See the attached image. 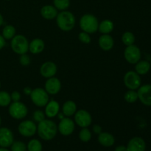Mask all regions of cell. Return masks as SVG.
Returning <instances> with one entry per match:
<instances>
[{"label": "cell", "mask_w": 151, "mask_h": 151, "mask_svg": "<svg viewBox=\"0 0 151 151\" xmlns=\"http://www.w3.org/2000/svg\"><path fill=\"white\" fill-rule=\"evenodd\" d=\"M37 133L41 139L50 141L55 137L58 133V126L54 121L45 119L38 122Z\"/></svg>", "instance_id": "6da1fadb"}, {"label": "cell", "mask_w": 151, "mask_h": 151, "mask_svg": "<svg viewBox=\"0 0 151 151\" xmlns=\"http://www.w3.org/2000/svg\"><path fill=\"white\" fill-rule=\"evenodd\" d=\"M56 23L59 29L64 32H69L74 29L75 26V17L74 14L67 10H63L58 13L56 16Z\"/></svg>", "instance_id": "7a4b0ae2"}, {"label": "cell", "mask_w": 151, "mask_h": 151, "mask_svg": "<svg viewBox=\"0 0 151 151\" xmlns=\"http://www.w3.org/2000/svg\"><path fill=\"white\" fill-rule=\"evenodd\" d=\"M80 27L83 32L88 34L94 33L98 30V19L95 16L90 13L83 15L80 19Z\"/></svg>", "instance_id": "3957f363"}, {"label": "cell", "mask_w": 151, "mask_h": 151, "mask_svg": "<svg viewBox=\"0 0 151 151\" xmlns=\"http://www.w3.org/2000/svg\"><path fill=\"white\" fill-rule=\"evenodd\" d=\"M10 47L16 54H26L29 50V41L27 38L22 35H16L11 39Z\"/></svg>", "instance_id": "277c9868"}, {"label": "cell", "mask_w": 151, "mask_h": 151, "mask_svg": "<svg viewBox=\"0 0 151 151\" xmlns=\"http://www.w3.org/2000/svg\"><path fill=\"white\" fill-rule=\"evenodd\" d=\"M9 114L15 119H24L28 113V109L26 105L22 102H13L9 105Z\"/></svg>", "instance_id": "5b68a950"}, {"label": "cell", "mask_w": 151, "mask_h": 151, "mask_svg": "<svg viewBox=\"0 0 151 151\" xmlns=\"http://www.w3.org/2000/svg\"><path fill=\"white\" fill-rule=\"evenodd\" d=\"M32 103L38 107H44L49 102V94L44 88H36L32 89L30 94Z\"/></svg>", "instance_id": "8992f818"}, {"label": "cell", "mask_w": 151, "mask_h": 151, "mask_svg": "<svg viewBox=\"0 0 151 151\" xmlns=\"http://www.w3.org/2000/svg\"><path fill=\"white\" fill-rule=\"evenodd\" d=\"M124 84L129 90H137L140 87L142 80L140 75L134 71L126 72L124 76Z\"/></svg>", "instance_id": "52a82bcc"}, {"label": "cell", "mask_w": 151, "mask_h": 151, "mask_svg": "<svg viewBox=\"0 0 151 151\" xmlns=\"http://www.w3.org/2000/svg\"><path fill=\"white\" fill-rule=\"evenodd\" d=\"M141 51L137 46L132 45L127 46L124 51V57L127 62L131 64H136L141 59Z\"/></svg>", "instance_id": "ba28073f"}, {"label": "cell", "mask_w": 151, "mask_h": 151, "mask_svg": "<svg viewBox=\"0 0 151 151\" xmlns=\"http://www.w3.org/2000/svg\"><path fill=\"white\" fill-rule=\"evenodd\" d=\"M18 131L22 137H31L37 132V125L32 120L22 121L19 125Z\"/></svg>", "instance_id": "9c48e42d"}, {"label": "cell", "mask_w": 151, "mask_h": 151, "mask_svg": "<svg viewBox=\"0 0 151 151\" xmlns=\"http://www.w3.org/2000/svg\"><path fill=\"white\" fill-rule=\"evenodd\" d=\"M75 122L81 128H88L92 122V117L88 111L84 109L77 111L75 114Z\"/></svg>", "instance_id": "30bf717a"}, {"label": "cell", "mask_w": 151, "mask_h": 151, "mask_svg": "<svg viewBox=\"0 0 151 151\" xmlns=\"http://www.w3.org/2000/svg\"><path fill=\"white\" fill-rule=\"evenodd\" d=\"M75 122L69 117H64L60 119L58 126V130L61 135L67 137L75 131Z\"/></svg>", "instance_id": "8fae6325"}, {"label": "cell", "mask_w": 151, "mask_h": 151, "mask_svg": "<svg viewBox=\"0 0 151 151\" xmlns=\"http://www.w3.org/2000/svg\"><path fill=\"white\" fill-rule=\"evenodd\" d=\"M138 100L141 101L143 105L147 106H151V85L145 84L140 86L138 88Z\"/></svg>", "instance_id": "7c38bea8"}, {"label": "cell", "mask_w": 151, "mask_h": 151, "mask_svg": "<svg viewBox=\"0 0 151 151\" xmlns=\"http://www.w3.org/2000/svg\"><path fill=\"white\" fill-rule=\"evenodd\" d=\"M61 88V83L58 78L52 77L47 79L44 85V89L49 94L55 95L58 94Z\"/></svg>", "instance_id": "4fadbf2b"}, {"label": "cell", "mask_w": 151, "mask_h": 151, "mask_svg": "<svg viewBox=\"0 0 151 151\" xmlns=\"http://www.w3.org/2000/svg\"><path fill=\"white\" fill-rule=\"evenodd\" d=\"M14 142L13 134L9 128H0V147H9Z\"/></svg>", "instance_id": "5bb4252c"}, {"label": "cell", "mask_w": 151, "mask_h": 151, "mask_svg": "<svg viewBox=\"0 0 151 151\" xmlns=\"http://www.w3.org/2000/svg\"><path fill=\"white\" fill-rule=\"evenodd\" d=\"M58 71L57 66L52 61L44 62L40 67V74L45 78H50L55 77Z\"/></svg>", "instance_id": "9a60e30c"}, {"label": "cell", "mask_w": 151, "mask_h": 151, "mask_svg": "<svg viewBox=\"0 0 151 151\" xmlns=\"http://www.w3.org/2000/svg\"><path fill=\"white\" fill-rule=\"evenodd\" d=\"M126 147L127 151H145L146 144L142 138L136 137L128 142Z\"/></svg>", "instance_id": "2e32d148"}, {"label": "cell", "mask_w": 151, "mask_h": 151, "mask_svg": "<svg viewBox=\"0 0 151 151\" xmlns=\"http://www.w3.org/2000/svg\"><path fill=\"white\" fill-rule=\"evenodd\" d=\"M99 46L104 51H109L114 45V41L111 35L109 34H103L98 41Z\"/></svg>", "instance_id": "e0dca14e"}, {"label": "cell", "mask_w": 151, "mask_h": 151, "mask_svg": "<svg viewBox=\"0 0 151 151\" xmlns=\"http://www.w3.org/2000/svg\"><path fill=\"white\" fill-rule=\"evenodd\" d=\"M60 105L55 100H51L45 106V114L48 118L55 117L59 113Z\"/></svg>", "instance_id": "ac0fdd59"}, {"label": "cell", "mask_w": 151, "mask_h": 151, "mask_svg": "<svg viewBox=\"0 0 151 151\" xmlns=\"http://www.w3.org/2000/svg\"><path fill=\"white\" fill-rule=\"evenodd\" d=\"M45 48L44 41L41 38H34L29 43V51L32 54L37 55L41 53Z\"/></svg>", "instance_id": "d6986e66"}, {"label": "cell", "mask_w": 151, "mask_h": 151, "mask_svg": "<svg viewBox=\"0 0 151 151\" xmlns=\"http://www.w3.org/2000/svg\"><path fill=\"white\" fill-rule=\"evenodd\" d=\"M40 12H41V16L44 19H47V20H52V19H55L58 13L55 7L52 5H50V4L43 6Z\"/></svg>", "instance_id": "ffe728a7"}, {"label": "cell", "mask_w": 151, "mask_h": 151, "mask_svg": "<svg viewBox=\"0 0 151 151\" xmlns=\"http://www.w3.org/2000/svg\"><path fill=\"white\" fill-rule=\"evenodd\" d=\"M97 140L101 145L106 147H111L115 142L114 137L111 134L108 132H101L98 134Z\"/></svg>", "instance_id": "44dd1931"}, {"label": "cell", "mask_w": 151, "mask_h": 151, "mask_svg": "<svg viewBox=\"0 0 151 151\" xmlns=\"http://www.w3.org/2000/svg\"><path fill=\"white\" fill-rule=\"evenodd\" d=\"M77 111V105L72 100H68L65 102L64 104L63 105L62 107V113L63 115L67 117L72 116Z\"/></svg>", "instance_id": "7402d4cb"}, {"label": "cell", "mask_w": 151, "mask_h": 151, "mask_svg": "<svg viewBox=\"0 0 151 151\" xmlns=\"http://www.w3.org/2000/svg\"><path fill=\"white\" fill-rule=\"evenodd\" d=\"M114 24L113 22L109 19H105L99 24L98 30L102 34H109L114 30Z\"/></svg>", "instance_id": "603a6c76"}, {"label": "cell", "mask_w": 151, "mask_h": 151, "mask_svg": "<svg viewBox=\"0 0 151 151\" xmlns=\"http://www.w3.org/2000/svg\"><path fill=\"white\" fill-rule=\"evenodd\" d=\"M150 63L147 60H139L136 63L135 72L139 75H146L150 69Z\"/></svg>", "instance_id": "cb8c5ba5"}, {"label": "cell", "mask_w": 151, "mask_h": 151, "mask_svg": "<svg viewBox=\"0 0 151 151\" xmlns=\"http://www.w3.org/2000/svg\"><path fill=\"white\" fill-rule=\"evenodd\" d=\"M16 28L13 25H7L2 29V36L5 40H11L16 35Z\"/></svg>", "instance_id": "d4e9b609"}, {"label": "cell", "mask_w": 151, "mask_h": 151, "mask_svg": "<svg viewBox=\"0 0 151 151\" xmlns=\"http://www.w3.org/2000/svg\"><path fill=\"white\" fill-rule=\"evenodd\" d=\"M42 144L36 139H31L27 145V150L28 151H42Z\"/></svg>", "instance_id": "484cf974"}, {"label": "cell", "mask_w": 151, "mask_h": 151, "mask_svg": "<svg viewBox=\"0 0 151 151\" xmlns=\"http://www.w3.org/2000/svg\"><path fill=\"white\" fill-rule=\"evenodd\" d=\"M11 97L8 92L4 91H0V106L7 107L11 103Z\"/></svg>", "instance_id": "4316f807"}, {"label": "cell", "mask_w": 151, "mask_h": 151, "mask_svg": "<svg viewBox=\"0 0 151 151\" xmlns=\"http://www.w3.org/2000/svg\"><path fill=\"white\" fill-rule=\"evenodd\" d=\"M122 41L126 47L134 44L135 42V36L134 33L129 31L124 32L122 36Z\"/></svg>", "instance_id": "83f0119b"}, {"label": "cell", "mask_w": 151, "mask_h": 151, "mask_svg": "<svg viewBox=\"0 0 151 151\" xmlns=\"http://www.w3.org/2000/svg\"><path fill=\"white\" fill-rule=\"evenodd\" d=\"M80 140L83 142H88L91 139V132L87 128H83L78 134Z\"/></svg>", "instance_id": "f1b7e54d"}, {"label": "cell", "mask_w": 151, "mask_h": 151, "mask_svg": "<svg viewBox=\"0 0 151 151\" xmlns=\"http://www.w3.org/2000/svg\"><path fill=\"white\" fill-rule=\"evenodd\" d=\"M124 99L128 103H134L138 100V94L135 90H129L124 95Z\"/></svg>", "instance_id": "f546056e"}, {"label": "cell", "mask_w": 151, "mask_h": 151, "mask_svg": "<svg viewBox=\"0 0 151 151\" xmlns=\"http://www.w3.org/2000/svg\"><path fill=\"white\" fill-rule=\"evenodd\" d=\"M54 6L58 10H66L70 5V0H54Z\"/></svg>", "instance_id": "4dcf8cb0"}, {"label": "cell", "mask_w": 151, "mask_h": 151, "mask_svg": "<svg viewBox=\"0 0 151 151\" xmlns=\"http://www.w3.org/2000/svg\"><path fill=\"white\" fill-rule=\"evenodd\" d=\"M10 148L11 151H27V145L21 141H14Z\"/></svg>", "instance_id": "1f68e13d"}, {"label": "cell", "mask_w": 151, "mask_h": 151, "mask_svg": "<svg viewBox=\"0 0 151 151\" xmlns=\"http://www.w3.org/2000/svg\"><path fill=\"white\" fill-rule=\"evenodd\" d=\"M78 39H79V41L81 42L86 44H90L91 41V38L89 34L86 32H83V31L79 33V35H78Z\"/></svg>", "instance_id": "d6a6232c"}, {"label": "cell", "mask_w": 151, "mask_h": 151, "mask_svg": "<svg viewBox=\"0 0 151 151\" xmlns=\"http://www.w3.org/2000/svg\"><path fill=\"white\" fill-rule=\"evenodd\" d=\"M45 116L46 114L44 112H43L41 110H36L32 114V119L35 122H40L45 119Z\"/></svg>", "instance_id": "836d02e7"}, {"label": "cell", "mask_w": 151, "mask_h": 151, "mask_svg": "<svg viewBox=\"0 0 151 151\" xmlns=\"http://www.w3.org/2000/svg\"><path fill=\"white\" fill-rule=\"evenodd\" d=\"M19 62H20L21 65L24 66H29L31 63L30 57L28 55H27V53L26 54L21 55L20 58H19Z\"/></svg>", "instance_id": "e575fe53"}, {"label": "cell", "mask_w": 151, "mask_h": 151, "mask_svg": "<svg viewBox=\"0 0 151 151\" xmlns=\"http://www.w3.org/2000/svg\"><path fill=\"white\" fill-rule=\"evenodd\" d=\"M10 97H11V100L13 102H19L21 100V94L19 91H14L11 93L10 94Z\"/></svg>", "instance_id": "d590c367"}, {"label": "cell", "mask_w": 151, "mask_h": 151, "mask_svg": "<svg viewBox=\"0 0 151 151\" xmlns=\"http://www.w3.org/2000/svg\"><path fill=\"white\" fill-rule=\"evenodd\" d=\"M92 129L94 134H97V135L100 134L101 132H103V131H102V127L99 125H94V126H93Z\"/></svg>", "instance_id": "8d00e7d4"}, {"label": "cell", "mask_w": 151, "mask_h": 151, "mask_svg": "<svg viewBox=\"0 0 151 151\" xmlns=\"http://www.w3.org/2000/svg\"><path fill=\"white\" fill-rule=\"evenodd\" d=\"M5 44H6L5 39H4V37H3L2 35H0V50H1L2 48H4Z\"/></svg>", "instance_id": "74e56055"}, {"label": "cell", "mask_w": 151, "mask_h": 151, "mask_svg": "<svg viewBox=\"0 0 151 151\" xmlns=\"http://www.w3.org/2000/svg\"><path fill=\"white\" fill-rule=\"evenodd\" d=\"M32 91V89L30 88V87H29V86L25 87V88H24V90H23L24 94L25 95H30Z\"/></svg>", "instance_id": "f35d334b"}, {"label": "cell", "mask_w": 151, "mask_h": 151, "mask_svg": "<svg viewBox=\"0 0 151 151\" xmlns=\"http://www.w3.org/2000/svg\"><path fill=\"white\" fill-rule=\"evenodd\" d=\"M114 151H127V147L125 145H119L115 147Z\"/></svg>", "instance_id": "ab89813d"}, {"label": "cell", "mask_w": 151, "mask_h": 151, "mask_svg": "<svg viewBox=\"0 0 151 151\" xmlns=\"http://www.w3.org/2000/svg\"><path fill=\"white\" fill-rule=\"evenodd\" d=\"M3 23H4V19H3V16L0 13V27L3 24Z\"/></svg>", "instance_id": "60d3db41"}, {"label": "cell", "mask_w": 151, "mask_h": 151, "mask_svg": "<svg viewBox=\"0 0 151 151\" xmlns=\"http://www.w3.org/2000/svg\"><path fill=\"white\" fill-rule=\"evenodd\" d=\"M58 116V118L60 119H63V118H64V115H63V113H58V115H57Z\"/></svg>", "instance_id": "b9f144b4"}, {"label": "cell", "mask_w": 151, "mask_h": 151, "mask_svg": "<svg viewBox=\"0 0 151 151\" xmlns=\"http://www.w3.org/2000/svg\"><path fill=\"white\" fill-rule=\"evenodd\" d=\"M0 151H10L5 147H0Z\"/></svg>", "instance_id": "7bdbcfd3"}, {"label": "cell", "mask_w": 151, "mask_h": 151, "mask_svg": "<svg viewBox=\"0 0 151 151\" xmlns=\"http://www.w3.org/2000/svg\"><path fill=\"white\" fill-rule=\"evenodd\" d=\"M0 125H1V117H0Z\"/></svg>", "instance_id": "ee69618b"}, {"label": "cell", "mask_w": 151, "mask_h": 151, "mask_svg": "<svg viewBox=\"0 0 151 151\" xmlns=\"http://www.w3.org/2000/svg\"><path fill=\"white\" fill-rule=\"evenodd\" d=\"M0 88H1V83H0Z\"/></svg>", "instance_id": "f6af8a7d"}, {"label": "cell", "mask_w": 151, "mask_h": 151, "mask_svg": "<svg viewBox=\"0 0 151 151\" xmlns=\"http://www.w3.org/2000/svg\"><path fill=\"white\" fill-rule=\"evenodd\" d=\"M150 66H151V61H150Z\"/></svg>", "instance_id": "bcb514c9"}]
</instances>
